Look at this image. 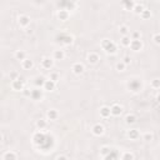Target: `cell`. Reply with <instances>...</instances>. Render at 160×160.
<instances>
[{
  "instance_id": "1",
  "label": "cell",
  "mask_w": 160,
  "mask_h": 160,
  "mask_svg": "<svg viewBox=\"0 0 160 160\" xmlns=\"http://www.w3.org/2000/svg\"><path fill=\"white\" fill-rule=\"evenodd\" d=\"M101 48H103V50H104L106 54H109V55H114L118 51L116 44L114 43V41L109 40V39H104L101 41Z\"/></svg>"
},
{
  "instance_id": "2",
  "label": "cell",
  "mask_w": 160,
  "mask_h": 160,
  "mask_svg": "<svg viewBox=\"0 0 160 160\" xmlns=\"http://www.w3.org/2000/svg\"><path fill=\"white\" fill-rule=\"evenodd\" d=\"M11 88L13 90H16V91H21L24 90V81H23V79H14L13 83H11Z\"/></svg>"
},
{
  "instance_id": "3",
  "label": "cell",
  "mask_w": 160,
  "mask_h": 160,
  "mask_svg": "<svg viewBox=\"0 0 160 160\" xmlns=\"http://www.w3.org/2000/svg\"><path fill=\"white\" fill-rule=\"evenodd\" d=\"M129 48L131 50H134V51H140V50L143 49V41L140 40V39L139 40H131Z\"/></svg>"
},
{
  "instance_id": "4",
  "label": "cell",
  "mask_w": 160,
  "mask_h": 160,
  "mask_svg": "<svg viewBox=\"0 0 160 160\" xmlns=\"http://www.w3.org/2000/svg\"><path fill=\"white\" fill-rule=\"evenodd\" d=\"M41 67H43L44 69H51L54 67V60L49 58V56H45V58H43V60H41Z\"/></svg>"
},
{
  "instance_id": "5",
  "label": "cell",
  "mask_w": 160,
  "mask_h": 160,
  "mask_svg": "<svg viewBox=\"0 0 160 160\" xmlns=\"http://www.w3.org/2000/svg\"><path fill=\"white\" fill-rule=\"evenodd\" d=\"M121 113H123V106L119 104H114L110 108V114L113 116H120Z\"/></svg>"
},
{
  "instance_id": "6",
  "label": "cell",
  "mask_w": 160,
  "mask_h": 160,
  "mask_svg": "<svg viewBox=\"0 0 160 160\" xmlns=\"http://www.w3.org/2000/svg\"><path fill=\"white\" fill-rule=\"evenodd\" d=\"M18 21H19V25L21 28H28L30 25V18L28 15H20L18 19Z\"/></svg>"
},
{
  "instance_id": "7",
  "label": "cell",
  "mask_w": 160,
  "mask_h": 160,
  "mask_svg": "<svg viewBox=\"0 0 160 160\" xmlns=\"http://www.w3.org/2000/svg\"><path fill=\"white\" fill-rule=\"evenodd\" d=\"M91 131H93V134L95 135V136H100V135L104 134L105 129H104V126H103L101 124H95L91 128Z\"/></svg>"
},
{
  "instance_id": "8",
  "label": "cell",
  "mask_w": 160,
  "mask_h": 160,
  "mask_svg": "<svg viewBox=\"0 0 160 160\" xmlns=\"http://www.w3.org/2000/svg\"><path fill=\"white\" fill-rule=\"evenodd\" d=\"M33 140H34V143L36 145H41L44 143V140H45V136L43 133H40V131H38V133L34 134V136H33Z\"/></svg>"
},
{
  "instance_id": "9",
  "label": "cell",
  "mask_w": 160,
  "mask_h": 160,
  "mask_svg": "<svg viewBox=\"0 0 160 160\" xmlns=\"http://www.w3.org/2000/svg\"><path fill=\"white\" fill-rule=\"evenodd\" d=\"M69 16H70V13L67 10V9H60V10L58 11V18L62 21H67L69 19Z\"/></svg>"
},
{
  "instance_id": "10",
  "label": "cell",
  "mask_w": 160,
  "mask_h": 160,
  "mask_svg": "<svg viewBox=\"0 0 160 160\" xmlns=\"http://www.w3.org/2000/svg\"><path fill=\"white\" fill-rule=\"evenodd\" d=\"M55 86H56V83L51 81V80H45V84H44V90L45 91H54L55 90Z\"/></svg>"
},
{
  "instance_id": "11",
  "label": "cell",
  "mask_w": 160,
  "mask_h": 160,
  "mask_svg": "<svg viewBox=\"0 0 160 160\" xmlns=\"http://www.w3.org/2000/svg\"><path fill=\"white\" fill-rule=\"evenodd\" d=\"M84 70H85V68H84V65H83L81 63H75V64L73 65V72H74V74L80 75V74L84 73Z\"/></svg>"
},
{
  "instance_id": "12",
  "label": "cell",
  "mask_w": 160,
  "mask_h": 160,
  "mask_svg": "<svg viewBox=\"0 0 160 160\" xmlns=\"http://www.w3.org/2000/svg\"><path fill=\"white\" fill-rule=\"evenodd\" d=\"M128 136L130 138V140H138L140 138V133L138 129H130L128 131Z\"/></svg>"
},
{
  "instance_id": "13",
  "label": "cell",
  "mask_w": 160,
  "mask_h": 160,
  "mask_svg": "<svg viewBox=\"0 0 160 160\" xmlns=\"http://www.w3.org/2000/svg\"><path fill=\"white\" fill-rule=\"evenodd\" d=\"M46 116H48L49 120H56L59 116V113L55 109H50V110H48V113H46Z\"/></svg>"
},
{
  "instance_id": "14",
  "label": "cell",
  "mask_w": 160,
  "mask_h": 160,
  "mask_svg": "<svg viewBox=\"0 0 160 160\" xmlns=\"http://www.w3.org/2000/svg\"><path fill=\"white\" fill-rule=\"evenodd\" d=\"M99 60H100V58H99V55L96 53H90L88 55V62L90 64H96Z\"/></svg>"
},
{
  "instance_id": "15",
  "label": "cell",
  "mask_w": 160,
  "mask_h": 160,
  "mask_svg": "<svg viewBox=\"0 0 160 160\" xmlns=\"http://www.w3.org/2000/svg\"><path fill=\"white\" fill-rule=\"evenodd\" d=\"M111 114H110V108L109 106H101L100 108V116L106 119V118H109Z\"/></svg>"
},
{
  "instance_id": "16",
  "label": "cell",
  "mask_w": 160,
  "mask_h": 160,
  "mask_svg": "<svg viewBox=\"0 0 160 160\" xmlns=\"http://www.w3.org/2000/svg\"><path fill=\"white\" fill-rule=\"evenodd\" d=\"M65 58L64 50H55L53 55V60H63Z\"/></svg>"
},
{
  "instance_id": "17",
  "label": "cell",
  "mask_w": 160,
  "mask_h": 160,
  "mask_svg": "<svg viewBox=\"0 0 160 160\" xmlns=\"http://www.w3.org/2000/svg\"><path fill=\"white\" fill-rule=\"evenodd\" d=\"M45 80H46V79L43 76V75H40V76H36V78H35V81H34L35 86H38V88H43L44 84H45Z\"/></svg>"
},
{
  "instance_id": "18",
  "label": "cell",
  "mask_w": 160,
  "mask_h": 160,
  "mask_svg": "<svg viewBox=\"0 0 160 160\" xmlns=\"http://www.w3.org/2000/svg\"><path fill=\"white\" fill-rule=\"evenodd\" d=\"M123 6L125 10H133L135 6V1H133V0H125V1H123Z\"/></svg>"
},
{
  "instance_id": "19",
  "label": "cell",
  "mask_w": 160,
  "mask_h": 160,
  "mask_svg": "<svg viewBox=\"0 0 160 160\" xmlns=\"http://www.w3.org/2000/svg\"><path fill=\"white\" fill-rule=\"evenodd\" d=\"M33 67H34V62H33L31 59H25L24 62H23V68L25 70H30V69H33Z\"/></svg>"
},
{
  "instance_id": "20",
  "label": "cell",
  "mask_w": 160,
  "mask_h": 160,
  "mask_svg": "<svg viewBox=\"0 0 160 160\" xmlns=\"http://www.w3.org/2000/svg\"><path fill=\"white\" fill-rule=\"evenodd\" d=\"M125 123L128 125H131V124H135L136 123V116L134 114H128L125 116Z\"/></svg>"
},
{
  "instance_id": "21",
  "label": "cell",
  "mask_w": 160,
  "mask_h": 160,
  "mask_svg": "<svg viewBox=\"0 0 160 160\" xmlns=\"http://www.w3.org/2000/svg\"><path fill=\"white\" fill-rule=\"evenodd\" d=\"M144 5L143 4H140V3H135V6H134V9H133V11L136 14V15H140V14L143 13V10H144Z\"/></svg>"
},
{
  "instance_id": "22",
  "label": "cell",
  "mask_w": 160,
  "mask_h": 160,
  "mask_svg": "<svg viewBox=\"0 0 160 160\" xmlns=\"http://www.w3.org/2000/svg\"><path fill=\"white\" fill-rule=\"evenodd\" d=\"M3 160H16V154L14 152H6L4 154Z\"/></svg>"
},
{
  "instance_id": "23",
  "label": "cell",
  "mask_w": 160,
  "mask_h": 160,
  "mask_svg": "<svg viewBox=\"0 0 160 160\" xmlns=\"http://www.w3.org/2000/svg\"><path fill=\"white\" fill-rule=\"evenodd\" d=\"M15 58H16V60H21V62H24V60L26 59V53L24 50H18L15 53Z\"/></svg>"
},
{
  "instance_id": "24",
  "label": "cell",
  "mask_w": 160,
  "mask_h": 160,
  "mask_svg": "<svg viewBox=\"0 0 160 160\" xmlns=\"http://www.w3.org/2000/svg\"><path fill=\"white\" fill-rule=\"evenodd\" d=\"M130 41H131V39H130V35H128V36H121V39H120V43H121V45L125 46V48H128V46L130 45Z\"/></svg>"
},
{
  "instance_id": "25",
  "label": "cell",
  "mask_w": 160,
  "mask_h": 160,
  "mask_svg": "<svg viewBox=\"0 0 160 160\" xmlns=\"http://www.w3.org/2000/svg\"><path fill=\"white\" fill-rule=\"evenodd\" d=\"M129 28L126 26V25H120L119 28V33H120V35L121 36H128L129 35Z\"/></svg>"
},
{
  "instance_id": "26",
  "label": "cell",
  "mask_w": 160,
  "mask_h": 160,
  "mask_svg": "<svg viewBox=\"0 0 160 160\" xmlns=\"http://www.w3.org/2000/svg\"><path fill=\"white\" fill-rule=\"evenodd\" d=\"M36 126H38V129L44 130L46 128V120L45 119H39L36 121Z\"/></svg>"
},
{
  "instance_id": "27",
  "label": "cell",
  "mask_w": 160,
  "mask_h": 160,
  "mask_svg": "<svg viewBox=\"0 0 160 160\" xmlns=\"http://www.w3.org/2000/svg\"><path fill=\"white\" fill-rule=\"evenodd\" d=\"M121 160H134V154L130 152H125L121 155Z\"/></svg>"
},
{
  "instance_id": "28",
  "label": "cell",
  "mask_w": 160,
  "mask_h": 160,
  "mask_svg": "<svg viewBox=\"0 0 160 160\" xmlns=\"http://www.w3.org/2000/svg\"><path fill=\"white\" fill-rule=\"evenodd\" d=\"M140 16H142V19H144V20H148V19H150V16H152V11L148 10V9H144L143 13L140 14Z\"/></svg>"
},
{
  "instance_id": "29",
  "label": "cell",
  "mask_w": 160,
  "mask_h": 160,
  "mask_svg": "<svg viewBox=\"0 0 160 160\" xmlns=\"http://www.w3.org/2000/svg\"><path fill=\"white\" fill-rule=\"evenodd\" d=\"M111 153V149L109 148V147H103L101 149H100V154L103 155V156H106L108 154H110Z\"/></svg>"
},
{
  "instance_id": "30",
  "label": "cell",
  "mask_w": 160,
  "mask_h": 160,
  "mask_svg": "<svg viewBox=\"0 0 160 160\" xmlns=\"http://www.w3.org/2000/svg\"><path fill=\"white\" fill-rule=\"evenodd\" d=\"M153 138H154V136H153L152 133H145L143 135V140H145V142H152Z\"/></svg>"
},
{
  "instance_id": "31",
  "label": "cell",
  "mask_w": 160,
  "mask_h": 160,
  "mask_svg": "<svg viewBox=\"0 0 160 160\" xmlns=\"http://www.w3.org/2000/svg\"><path fill=\"white\" fill-rule=\"evenodd\" d=\"M125 69H126V65L123 62H119L116 64V70H119V72H124Z\"/></svg>"
},
{
  "instance_id": "32",
  "label": "cell",
  "mask_w": 160,
  "mask_h": 160,
  "mask_svg": "<svg viewBox=\"0 0 160 160\" xmlns=\"http://www.w3.org/2000/svg\"><path fill=\"white\" fill-rule=\"evenodd\" d=\"M152 88L154 89H159L160 88V80L159 79H154L152 81Z\"/></svg>"
},
{
  "instance_id": "33",
  "label": "cell",
  "mask_w": 160,
  "mask_h": 160,
  "mask_svg": "<svg viewBox=\"0 0 160 160\" xmlns=\"http://www.w3.org/2000/svg\"><path fill=\"white\" fill-rule=\"evenodd\" d=\"M153 40H154V43L156 45L160 44V34H159V33H155V34L153 35Z\"/></svg>"
},
{
  "instance_id": "34",
  "label": "cell",
  "mask_w": 160,
  "mask_h": 160,
  "mask_svg": "<svg viewBox=\"0 0 160 160\" xmlns=\"http://www.w3.org/2000/svg\"><path fill=\"white\" fill-rule=\"evenodd\" d=\"M50 80H51V81H54V83H56L59 80V74L58 73H51L50 74Z\"/></svg>"
},
{
  "instance_id": "35",
  "label": "cell",
  "mask_w": 160,
  "mask_h": 160,
  "mask_svg": "<svg viewBox=\"0 0 160 160\" xmlns=\"http://www.w3.org/2000/svg\"><path fill=\"white\" fill-rule=\"evenodd\" d=\"M140 36H142V34H140L139 31H134L130 39H131V40H139V39H140Z\"/></svg>"
},
{
  "instance_id": "36",
  "label": "cell",
  "mask_w": 160,
  "mask_h": 160,
  "mask_svg": "<svg viewBox=\"0 0 160 160\" xmlns=\"http://www.w3.org/2000/svg\"><path fill=\"white\" fill-rule=\"evenodd\" d=\"M123 63H124L125 65H129V64L131 63V58H130V56H128V55H126V56H124V59H123Z\"/></svg>"
},
{
  "instance_id": "37",
  "label": "cell",
  "mask_w": 160,
  "mask_h": 160,
  "mask_svg": "<svg viewBox=\"0 0 160 160\" xmlns=\"http://www.w3.org/2000/svg\"><path fill=\"white\" fill-rule=\"evenodd\" d=\"M64 43L67 44V45L72 44V43H73V38H72V36H67V38H65V41H64Z\"/></svg>"
},
{
  "instance_id": "38",
  "label": "cell",
  "mask_w": 160,
  "mask_h": 160,
  "mask_svg": "<svg viewBox=\"0 0 160 160\" xmlns=\"http://www.w3.org/2000/svg\"><path fill=\"white\" fill-rule=\"evenodd\" d=\"M24 94H25V96H30L31 95V91L29 90V89H24Z\"/></svg>"
},
{
  "instance_id": "39",
  "label": "cell",
  "mask_w": 160,
  "mask_h": 160,
  "mask_svg": "<svg viewBox=\"0 0 160 160\" xmlns=\"http://www.w3.org/2000/svg\"><path fill=\"white\" fill-rule=\"evenodd\" d=\"M56 160H68V158L65 156V155H59V156L56 158Z\"/></svg>"
},
{
  "instance_id": "40",
  "label": "cell",
  "mask_w": 160,
  "mask_h": 160,
  "mask_svg": "<svg viewBox=\"0 0 160 160\" xmlns=\"http://www.w3.org/2000/svg\"><path fill=\"white\" fill-rule=\"evenodd\" d=\"M3 139H4V138H3V135H1V134H0V144H1V143H3Z\"/></svg>"
},
{
  "instance_id": "41",
  "label": "cell",
  "mask_w": 160,
  "mask_h": 160,
  "mask_svg": "<svg viewBox=\"0 0 160 160\" xmlns=\"http://www.w3.org/2000/svg\"><path fill=\"white\" fill-rule=\"evenodd\" d=\"M26 33H28V34H31L33 30H31V29H28V30H26Z\"/></svg>"
}]
</instances>
